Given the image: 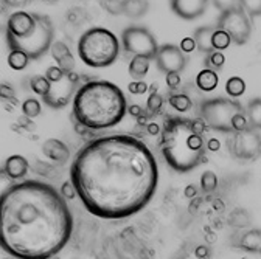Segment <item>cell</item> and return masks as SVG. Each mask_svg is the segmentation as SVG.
Here are the masks:
<instances>
[{
	"label": "cell",
	"instance_id": "cell-27",
	"mask_svg": "<svg viewBox=\"0 0 261 259\" xmlns=\"http://www.w3.org/2000/svg\"><path fill=\"white\" fill-rule=\"evenodd\" d=\"M232 42H233V41H232L230 36H228V33H225L224 30H221V28L216 26V31H215L213 39H212L213 50H215V51H224V50H227L228 47H230Z\"/></svg>",
	"mask_w": 261,
	"mask_h": 259
},
{
	"label": "cell",
	"instance_id": "cell-30",
	"mask_svg": "<svg viewBox=\"0 0 261 259\" xmlns=\"http://www.w3.org/2000/svg\"><path fill=\"white\" fill-rule=\"evenodd\" d=\"M42 112V106L36 98H28L22 103V113L28 118H36L38 115H41Z\"/></svg>",
	"mask_w": 261,
	"mask_h": 259
},
{
	"label": "cell",
	"instance_id": "cell-14",
	"mask_svg": "<svg viewBox=\"0 0 261 259\" xmlns=\"http://www.w3.org/2000/svg\"><path fill=\"white\" fill-rule=\"evenodd\" d=\"M170 7L177 17L184 20H194L207 11L208 0H170Z\"/></svg>",
	"mask_w": 261,
	"mask_h": 259
},
{
	"label": "cell",
	"instance_id": "cell-1",
	"mask_svg": "<svg viewBox=\"0 0 261 259\" xmlns=\"http://www.w3.org/2000/svg\"><path fill=\"white\" fill-rule=\"evenodd\" d=\"M70 180L84 208L101 219L121 220L140 213L159 186L157 160L130 135H106L78 151Z\"/></svg>",
	"mask_w": 261,
	"mask_h": 259
},
{
	"label": "cell",
	"instance_id": "cell-39",
	"mask_svg": "<svg viewBox=\"0 0 261 259\" xmlns=\"http://www.w3.org/2000/svg\"><path fill=\"white\" fill-rule=\"evenodd\" d=\"M61 194H62V196H64L65 199H73L75 196H78V194H76V189H75V186H73V183H72V180L65 182V183L62 185Z\"/></svg>",
	"mask_w": 261,
	"mask_h": 259
},
{
	"label": "cell",
	"instance_id": "cell-44",
	"mask_svg": "<svg viewBox=\"0 0 261 259\" xmlns=\"http://www.w3.org/2000/svg\"><path fill=\"white\" fill-rule=\"evenodd\" d=\"M129 110H130V113H134V115H139L140 113V107L139 106H133Z\"/></svg>",
	"mask_w": 261,
	"mask_h": 259
},
{
	"label": "cell",
	"instance_id": "cell-19",
	"mask_svg": "<svg viewBox=\"0 0 261 259\" xmlns=\"http://www.w3.org/2000/svg\"><path fill=\"white\" fill-rule=\"evenodd\" d=\"M215 31H216V25H215V26H210V25H207V26H199L198 30L194 31L193 38H194V41H196V47H198L199 51H202V53H205V54L215 51V50H213V45H212V39H213Z\"/></svg>",
	"mask_w": 261,
	"mask_h": 259
},
{
	"label": "cell",
	"instance_id": "cell-16",
	"mask_svg": "<svg viewBox=\"0 0 261 259\" xmlns=\"http://www.w3.org/2000/svg\"><path fill=\"white\" fill-rule=\"evenodd\" d=\"M42 152L47 158H50L55 163L64 165L67 163V160L70 158V151L67 148V145L62 143L61 140L56 138H50L42 145Z\"/></svg>",
	"mask_w": 261,
	"mask_h": 259
},
{
	"label": "cell",
	"instance_id": "cell-34",
	"mask_svg": "<svg viewBox=\"0 0 261 259\" xmlns=\"http://www.w3.org/2000/svg\"><path fill=\"white\" fill-rule=\"evenodd\" d=\"M101 7L114 16L123 14V0H101Z\"/></svg>",
	"mask_w": 261,
	"mask_h": 259
},
{
	"label": "cell",
	"instance_id": "cell-12",
	"mask_svg": "<svg viewBox=\"0 0 261 259\" xmlns=\"http://www.w3.org/2000/svg\"><path fill=\"white\" fill-rule=\"evenodd\" d=\"M154 61H155L157 69L162 73L170 75V73H180L187 67L188 59L179 45L163 44V45H160Z\"/></svg>",
	"mask_w": 261,
	"mask_h": 259
},
{
	"label": "cell",
	"instance_id": "cell-9",
	"mask_svg": "<svg viewBox=\"0 0 261 259\" xmlns=\"http://www.w3.org/2000/svg\"><path fill=\"white\" fill-rule=\"evenodd\" d=\"M227 148L230 155L240 161H253L261 157V135L259 131L247 127L244 131L230 134L227 138Z\"/></svg>",
	"mask_w": 261,
	"mask_h": 259
},
{
	"label": "cell",
	"instance_id": "cell-2",
	"mask_svg": "<svg viewBox=\"0 0 261 259\" xmlns=\"http://www.w3.org/2000/svg\"><path fill=\"white\" fill-rule=\"evenodd\" d=\"M73 216L61 191L41 180L11 185L0 197V244L16 259H51L69 244Z\"/></svg>",
	"mask_w": 261,
	"mask_h": 259
},
{
	"label": "cell",
	"instance_id": "cell-6",
	"mask_svg": "<svg viewBox=\"0 0 261 259\" xmlns=\"http://www.w3.org/2000/svg\"><path fill=\"white\" fill-rule=\"evenodd\" d=\"M36 14V28L25 38H14L5 33L8 50H20L30 56L31 61H38L45 56L55 44V25L45 14Z\"/></svg>",
	"mask_w": 261,
	"mask_h": 259
},
{
	"label": "cell",
	"instance_id": "cell-41",
	"mask_svg": "<svg viewBox=\"0 0 261 259\" xmlns=\"http://www.w3.org/2000/svg\"><path fill=\"white\" fill-rule=\"evenodd\" d=\"M4 5L10 7V8H25L27 5H30L33 0H2Z\"/></svg>",
	"mask_w": 261,
	"mask_h": 259
},
{
	"label": "cell",
	"instance_id": "cell-40",
	"mask_svg": "<svg viewBox=\"0 0 261 259\" xmlns=\"http://www.w3.org/2000/svg\"><path fill=\"white\" fill-rule=\"evenodd\" d=\"M179 47L182 48V51H184V53H190V51H193L194 48H198V47H196V41H194V38H191V36L184 38Z\"/></svg>",
	"mask_w": 261,
	"mask_h": 259
},
{
	"label": "cell",
	"instance_id": "cell-37",
	"mask_svg": "<svg viewBox=\"0 0 261 259\" xmlns=\"http://www.w3.org/2000/svg\"><path fill=\"white\" fill-rule=\"evenodd\" d=\"M247 127H250V124H249V120H247L246 112L238 113V115L233 118V132L244 131V129H247Z\"/></svg>",
	"mask_w": 261,
	"mask_h": 259
},
{
	"label": "cell",
	"instance_id": "cell-23",
	"mask_svg": "<svg viewBox=\"0 0 261 259\" xmlns=\"http://www.w3.org/2000/svg\"><path fill=\"white\" fill-rule=\"evenodd\" d=\"M249 124L255 131H261V98H252L246 106Z\"/></svg>",
	"mask_w": 261,
	"mask_h": 259
},
{
	"label": "cell",
	"instance_id": "cell-5",
	"mask_svg": "<svg viewBox=\"0 0 261 259\" xmlns=\"http://www.w3.org/2000/svg\"><path fill=\"white\" fill-rule=\"evenodd\" d=\"M78 56L87 67H109L120 56V41L108 28H90L78 41Z\"/></svg>",
	"mask_w": 261,
	"mask_h": 259
},
{
	"label": "cell",
	"instance_id": "cell-28",
	"mask_svg": "<svg viewBox=\"0 0 261 259\" xmlns=\"http://www.w3.org/2000/svg\"><path fill=\"white\" fill-rule=\"evenodd\" d=\"M170 106L174 109V110H177V112H188L191 107H193V103H191V100L188 98L187 95H184V93H177V95H171L170 96Z\"/></svg>",
	"mask_w": 261,
	"mask_h": 259
},
{
	"label": "cell",
	"instance_id": "cell-29",
	"mask_svg": "<svg viewBox=\"0 0 261 259\" xmlns=\"http://www.w3.org/2000/svg\"><path fill=\"white\" fill-rule=\"evenodd\" d=\"M224 64H225V56L221 51H212L204 59V67L215 72L221 70L224 67Z\"/></svg>",
	"mask_w": 261,
	"mask_h": 259
},
{
	"label": "cell",
	"instance_id": "cell-35",
	"mask_svg": "<svg viewBox=\"0 0 261 259\" xmlns=\"http://www.w3.org/2000/svg\"><path fill=\"white\" fill-rule=\"evenodd\" d=\"M162 104H163V98H162V96H160L159 93L152 92V93L149 95L148 101H146V107H148V110H149V112H152V113H155V112H159V110L162 109Z\"/></svg>",
	"mask_w": 261,
	"mask_h": 259
},
{
	"label": "cell",
	"instance_id": "cell-8",
	"mask_svg": "<svg viewBox=\"0 0 261 259\" xmlns=\"http://www.w3.org/2000/svg\"><path fill=\"white\" fill-rule=\"evenodd\" d=\"M121 45L124 51L134 56H143L149 61L155 59L157 51L160 48V45H157V41L152 36L151 31L140 25H130L123 30Z\"/></svg>",
	"mask_w": 261,
	"mask_h": 259
},
{
	"label": "cell",
	"instance_id": "cell-4",
	"mask_svg": "<svg viewBox=\"0 0 261 259\" xmlns=\"http://www.w3.org/2000/svg\"><path fill=\"white\" fill-rule=\"evenodd\" d=\"M205 121L171 117L165 121L160 134V152L176 172H190L205 160L204 140Z\"/></svg>",
	"mask_w": 261,
	"mask_h": 259
},
{
	"label": "cell",
	"instance_id": "cell-32",
	"mask_svg": "<svg viewBox=\"0 0 261 259\" xmlns=\"http://www.w3.org/2000/svg\"><path fill=\"white\" fill-rule=\"evenodd\" d=\"M218 186V177L213 171H207L201 176V188L204 192H212Z\"/></svg>",
	"mask_w": 261,
	"mask_h": 259
},
{
	"label": "cell",
	"instance_id": "cell-42",
	"mask_svg": "<svg viewBox=\"0 0 261 259\" xmlns=\"http://www.w3.org/2000/svg\"><path fill=\"white\" fill-rule=\"evenodd\" d=\"M129 90L133 93H136V95H142V93H145L148 90V85L145 82H142V81H136V82L129 84Z\"/></svg>",
	"mask_w": 261,
	"mask_h": 259
},
{
	"label": "cell",
	"instance_id": "cell-38",
	"mask_svg": "<svg viewBox=\"0 0 261 259\" xmlns=\"http://www.w3.org/2000/svg\"><path fill=\"white\" fill-rule=\"evenodd\" d=\"M212 2H213L215 8L219 10L221 13H224L227 10H232L240 5V0H212Z\"/></svg>",
	"mask_w": 261,
	"mask_h": 259
},
{
	"label": "cell",
	"instance_id": "cell-26",
	"mask_svg": "<svg viewBox=\"0 0 261 259\" xmlns=\"http://www.w3.org/2000/svg\"><path fill=\"white\" fill-rule=\"evenodd\" d=\"M50 87H51V82L47 79L45 75H36V76H33L30 79V89L35 92L36 95H39L41 98L48 93Z\"/></svg>",
	"mask_w": 261,
	"mask_h": 259
},
{
	"label": "cell",
	"instance_id": "cell-7",
	"mask_svg": "<svg viewBox=\"0 0 261 259\" xmlns=\"http://www.w3.org/2000/svg\"><path fill=\"white\" fill-rule=\"evenodd\" d=\"M199 112L201 118L213 131L222 134H233V118L238 113L246 112V109L235 98L216 96V98L202 101L199 106Z\"/></svg>",
	"mask_w": 261,
	"mask_h": 259
},
{
	"label": "cell",
	"instance_id": "cell-17",
	"mask_svg": "<svg viewBox=\"0 0 261 259\" xmlns=\"http://www.w3.org/2000/svg\"><path fill=\"white\" fill-rule=\"evenodd\" d=\"M4 172L13 179V180H20L27 176L28 172V161L25 157L19 155V154H14V155H10L7 160H5V166H4Z\"/></svg>",
	"mask_w": 261,
	"mask_h": 259
},
{
	"label": "cell",
	"instance_id": "cell-24",
	"mask_svg": "<svg viewBox=\"0 0 261 259\" xmlns=\"http://www.w3.org/2000/svg\"><path fill=\"white\" fill-rule=\"evenodd\" d=\"M30 56L20 50H10L8 53V66L16 70V72H20L23 69L28 67V64H30Z\"/></svg>",
	"mask_w": 261,
	"mask_h": 259
},
{
	"label": "cell",
	"instance_id": "cell-36",
	"mask_svg": "<svg viewBox=\"0 0 261 259\" xmlns=\"http://www.w3.org/2000/svg\"><path fill=\"white\" fill-rule=\"evenodd\" d=\"M65 70H62L59 66H53V67H48L47 69V72H45V76H47V79L50 81V82H56V81H59V79H62L64 76H65Z\"/></svg>",
	"mask_w": 261,
	"mask_h": 259
},
{
	"label": "cell",
	"instance_id": "cell-31",
	"mask_svg": "<svg viewBox=\"0 0 261 259\" xmlns=\"http://www.w3.org/2000/svg\"><path fill=\"white\" fill-rule=\"evenodd\" d=\"M240 7L249 14L250 19L261 16V0H240Z\"/></svg>",
	"mask_w": 261,
	"mask_h": 259
},
{
	"label": "cell",
	"instance_id": "cell-3",
	"mask_svg": "<svg viewBox=\"0 0 261 259\" xmlns=\"http://www.w3.org/2000/svg\"><path fill=\"white\" fill-rule=\"evenodd\" d=\"M126 112V96L121 89L114 82L100 79L81 84L72 104L75 121L92 131H103L117 126Z\"/></svg>",
	"mask_w": 261,
	"mask_h": 259
},
{
	"label": "cell",
	"instance_id": "cell-11",
	"mask_svg": "<svg viewBox=\"0 0 261 259\" xmlns=\"http://www.w3.org/2000/svg\"><path fill=\"white\" fill-rule=\"evenodd\" d=\"M80 81H81L80 75L73 72H67L62 79L51 82L48 93L42 96V101L45 103V106H48L53 110L64 109L70 103L72 98H75L78 89L81 87Z\"/></svg>",
	"mask_w": 261,
	"mask_h": 259
},
{
	"label": "cell",
	"instance_id": "cell-13",
	"mask_svg": "<svg viewBox=\"0 0 261 259\" xmlns=\"http://www.w3.org/2000/svg\"><path fill=\"white\" fill-rule=\"evenodd\" d=\"M38 22L35 13H27V11H16L10 14L7 20L5 33L14 36V38H25L35 31Z\"/></svg>",
	"mask_w": 261,
	"mask_h": 259
},
{
	"label": "cell",
	"instance_id": "cell-33",
	"mask_svg": "<svg viewBox=\"0 0 261 259\" xmlns=\"http://www.w3.org/2000/svg\"><path fill=\"white\" fill-rule=\"evenodd\" d=\"M230 225H235L238 228H243V226H249L250 225V216L247 211L238 208L232 216H230Z\"/></svg>",
	"mask_w": 261,
	"mask_h": 259
},
{
	"label": "cell",
	"instance_id": "cell-10",
	"mask_svg": "<svg viewBox=\"0 0 261 259\" xmlns=\"http://www.w3.org/2000/svg\"><path fill=\"white\" fill-rule=\"evenodd\" d=\"M216 26L224 30L228 36L232 38L233 44L244 45L250 39L252 33V22L249 14L238 5L232 10H227L219 14Z\"/></svg>",
	"mask_w": 261,
	"mask_h": 259
},
{
	"label": "cell",
	"instance_id": "cell-21",
	"mask_svg": "<svg viewBox=\"0 0 261 259\" xmlns=\"http://www.w3.org/2000/svg\"><path fill=\"white\" fill-rule=\"evenodd\" d=\"M218 84H219V76H218V72L215 70L204 69L196 76V85L202 92H212L218 87Z\"/></svg>",
	"mask_w": 261,
	"mask_h": 259
},
{
	"label": "cell",
	"instance_id": "cell-25",
	"mask_svg": "<svg viewBox=\"0 0 261 259\" xmlns=\"http://www.w3.org/2000/svg\"><path fill=\"white\" fill-rule=\"evenodd\" d=\"M225 92L227 95L230 96V98H240V96L244 95L246 92V82L243 78L240 76H232V78H228L227 82H225Z\"/></svg>",
	"mask_w": 261,
	"mask_h": 259
},
{
	"label": "cell",
	"instance_id": "cell-15",
	"mask_svg": "<svg viewBox=\"0 0 261 259\" xmlns=\"http://www.w3.org/2000/svg\"><path fill=\"white\" fill-rule=\"evenodd\" d=\"M233 244L237 248L247 253L261 254V228H250L247 232H243L241 235H238Z\"/></svg>",
	"mask_w": 261,
	"mask_h": 259
},
{
	"label": "cell",
	"instance_id": "cell-18",
	"mask_svg": "<svg viewBox=\"0 0 261 259\" xmlns=\"http://www.w3.org/2000/svg\"><path fill=\"white\" fill-rule=\"evenodd\" d=\"M50 51H51L55 61L58 62V66H59L62 70H65V72H72V70H73V67H75L73 56H72L69 47L65 45L64 42H61V41L55 42Z\"/></svg>",
	"mask_w": 261,
	"mask_h": 259
},
{
	"label": "cell",
	"instance_id": "cell-43",
	"mask_svg": "<svg viewBox=\"0 0 261 259\" xmlns=\"http://www.w3.org/2000/svg\"><path fill=\"white\" fill-rule=\"evenodd\" d=\"M167 85L171 90L177 89L180 85V75L179 73H170V75H167Z\"/></svg>",
	"mask_w": 261,
	"mask_h": 259
},
{
	"label": "cell",
	"instance_id": "cell-20",
	"mask_svg": "<svg viewBox=\"0 0 261 259\" xmlns=\"http://www.w3.org/2000/svg\"><path fill=\"white\" fill-rule=\"evenodd\" d=\"M149 10L148 0H123V16L129 19H140Z\"/></svg>",
	"mask_w": 261,
	"mask_h": 259
},
{
	"label": "cell",
	"instance_id": "cell-22",
	"mask_svg": "<svg viewBox=\"0 0 261 259\" xmlns=\"http://www.w3.org/2000/svg\"><path fill=\"white\" fill-rule=\"evenodd\" d=\"M149 62L151 61L143 57V56H133V59H130V62H129V67H127L129 75L137 81H142L148 75Z\"/></svg>",
	"mask_w": 261,
	"mask_h": 259
},
{
	"label": "cell",
	"instance_id": "cell-45",
	"mask_svg": "<svg viewBox=\"0 0 261 259\" xmlns=\"http://www.w3.org/2000/svg\"><path fill=\"white\" fill-rule=\"evenodd\" d=\"M44 4H48V5H55V4H58L59 0H42Z\"/></svg>",
	"mask_w": 261,
	"mask_h": 259
}]
</instances>
